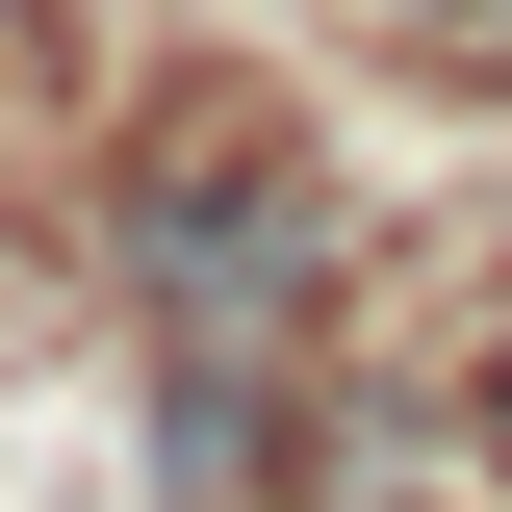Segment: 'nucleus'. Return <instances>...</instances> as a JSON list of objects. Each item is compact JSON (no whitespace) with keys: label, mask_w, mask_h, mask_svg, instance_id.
<instances>
[{"label":"nucleus","mask_w":512,"mask_h":512,"mask_svg":"<svg viewBox=\"0 0 512 512\" xmlns=\"http://www.w3.org/2000/svg\"><path fill=\"white\" fill-rule=\"evenodd\" d=\"M487 436H512V359H487Z\"/></svg>","instance_id":"nucleus-1"}]
</instances>
